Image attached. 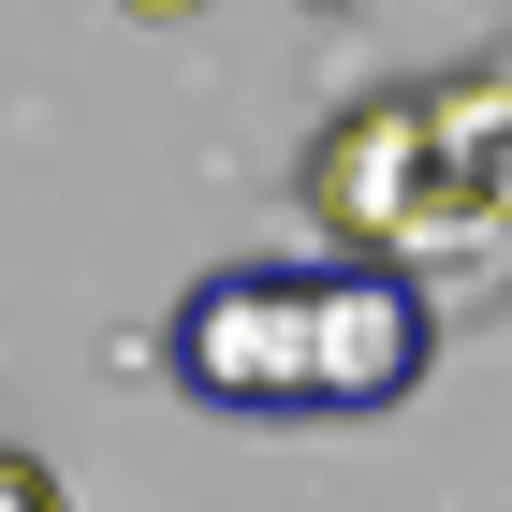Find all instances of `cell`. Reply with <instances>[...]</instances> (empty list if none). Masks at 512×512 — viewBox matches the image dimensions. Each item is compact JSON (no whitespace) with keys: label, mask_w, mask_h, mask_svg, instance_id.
Listing matches in <instances>:
<instances>
[{"label":"cell","mask_w":512,"mask_h":512,"mask_svg":"<svg viewBox=\"0 0 512 512\" xmlns=\"http://www.w3.org/2000/svg\"><path fill=\"white\" fill-rule=\"evenodd\" d=\"M425 293L395 264H205L161 308V366L249 425H366L425 381Z\"/></svg>","instance_id":"6da1fadb"},{"label":"cell","mask_w":512,"mask_h":512,"mask_svg":"<svg viewBox=\"0 0 512 512\" xmlns=\"http://www.w3.org/2000/svg\"><path fill=\"white\" fill-rule=\"evenodd\" d=\"M410 264L512 278V74H425V220H410Z\"/></svg>","instance_id":"7a4b0ae2"},{"label":"cell","mask_w":512,"mask_h":512,"mask_svg":"<svg viewBox=\"0 0 512 512\" xmlns=\"http://www.w3.org/2000/svg\"><path fill=\"white\" fill-rule=\"evenodd\" d=\"M308 205L352 264H410V220H425V88H366L337 103L308 147Z\"/></svg>","instance_id":"3957f363"},{"label":"cell","mask_w":512,"mask_h":512,"mask_svg":"<svg viewBox=\"0 0 512 512\" xmlns=\"http://www.w3.org/2000/svg\"><path fill=\"white\" fill-rule=\"evenodd\" d=\"M0 512H59V469H44V454H15V439H0Z\"/></svg>","instance_id":"277c9868"},{"label":"cell","mask_w":512,"mask_h":512,"mask_svg":"<svg viewBox=\"0 0 512 512\" xmlns=\"http://www.w3.org/2000/svg\"><path fill=\"white\" fill-rule=\"evenodd\" d=\"M132 15H205V0H132Z\"/></svg>","instance_id":"5b68a950"},{"label":"cell","mask_w":512,"mask_h":512,"mask_svg":"<svg viewBox=\"0 0 512 512\" xmlns=\"http://www.w3.org/2000/svg\"><path fill=\"white\" fill-rule=\"evenodd\" d=\"M322 15H337V0H322Z\"/></svg>","instance_id":"8992f818"}]
</instances>
